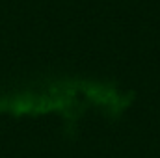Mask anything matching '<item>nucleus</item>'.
<instances>
[]
</instances>
